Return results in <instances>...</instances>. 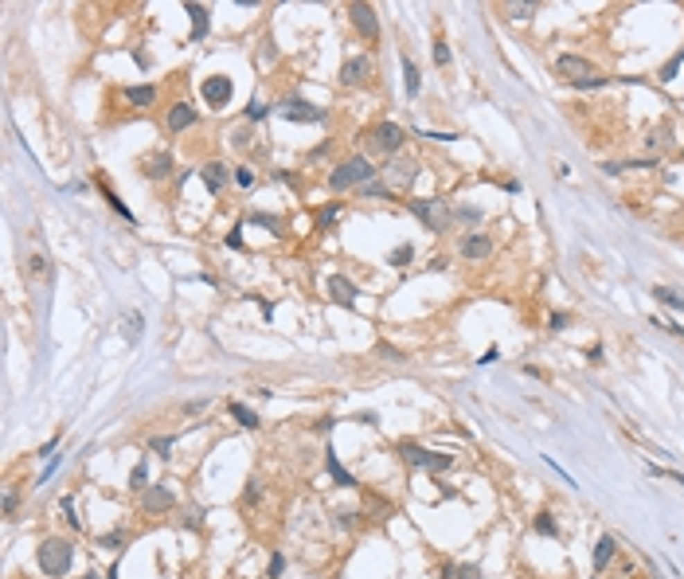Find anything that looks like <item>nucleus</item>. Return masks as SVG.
I'll return each mask as SVG.
<instances>
[{
	"instance_id": "f257e3e1",
	"label": "nucleus",
	"mask_w": 684,
	"mask_h": 579,
	"mask_svg": "<svg viewBox=\"0 0 684 579\" xmlns=\"http://www.w3.org/2000/svg\"><path fill=\"white\" fill-rule=\"evenodd\" d=\"M35 564H40L44 576L63 579L67 571H71V564H75V544H71V540H59V536H47L44 544L35 548Z\"/></svg>"
},
{
	"instance_id": "f03ea898",
	"label": "nucleus",
	"mask_w": 684,
	"mask_h": 579,
	"mask_svg": "<svg viewBox=\"0 0 684 579\" xmlns=\"http://www.w3.org/2000/svg\"><path fill=\"white\" fill-rule=\"evenodd\" d=\"M371 176H376V164H371L368 157H348V161H340L337 168H333L328 188L344 192V188H356V184H371Z\"/></svg>"
},
{
	"instance_id": "7ed1b4c3",
	"label": "nucleus",
	"mask_w": 684,
	"mask_h": 579,
	"mask_svg": "<svg viewBox=\"0 0 684 579\" xmlns=\"http://www.w3.org/2000/svg\"><path fill=\"white\" fill-rule=\"evenodd\" d=\"M407 211H411L419 223H423L426 231H435V235H442L446 227H450V219H454V211H450V204L446 200H407Z\"/></svg>"
},
{
	"instance_id": "20e7f679",
	"label": "nucleus",
	"mask_w": 684,
	"mask_h": 579,
	"mask_svg": "<svg viewBox=\"0 0 684 579\" xmlns=\"http://www.w3.org/2000/svg\"><path fill=\"white\" fill-rule=\"evenodd\" d=\"M399 454H403V462L423 466V470H430V474H446L450 466H454V454H435V450L414 447V442H399Z\"/></svg>"
},
{
	"instance_id": "39448f33",
	"label": "nucleus",
	"mask_w": 684,
	"mask_h": 579,
	"mask_svg": "<svg viewBox=\"0 0 684 579\" xmlns=\"http://www.w3.org/2000/svg\"><path fill=\"white\" fill-rule=\"evenodd\" d=\"M371 141L380 145L383 153L399 157L403 141H407V130H403L399 121H376V126H371Z\"/></svg>"
},
{
	"instance_id": "423d86ee",
	"label": "nucleus",
	"mask_w": 684,
	"mask_h": 579,
	"mask_svg": "<svg viewBox=\"0 0 684 579\" xmlns=\"http://www.w3.org/2000/svg\"><path fill=\"white\" fill-rule=\"evenodd\" d=\"M200 90H204V102L211 110H223L231 102V94H235V83H231L227 75H211V78H204V87Z\"/></svg>"
},
{
	"instance_id": "0eeeda50",
	"label": "nucleus",
	"mask_w": 684,
	"mask_h": 579,
	"mask_svg": "<svg viewBox=\"0 0 684 579\" xmlns=\"http://www.w3.org/2000/svg\"><path fill=\"white\" fill-rule=\"evenodd\" d=\"M414 176H419V164H414L411 157H391V164H387V184H391V192H403V188H411V184H414Z\"/></svg>"
},
{
	"instance_id": "6e6552de",
	"label": "nucleus",
	"mask_w": 684,
	"mask_h": 579,
	"mask_svg": "<svg viewBox=\"0 0 684 579\" xmlns=\"http://www.w3.org/2000/svg\"><path fill=\"white\" fill-rule=\"evenodd\" d=\"M176 505V493L164 485V481H157V485H145L141 490V509L145 513H168Z\"/></svg>"
},
{
	"instance_id": "1a4fd4ad",
	"label": "nucleus",
	"mask_w": 684,
	"mask_h": 579,
	"mask_svg": "<svg viewBox=\"0 0 684 579\" xmlns=\"http://www.w3.org/2000/svg\"><path fill=\"white\" fill-rule=\"evenodd\" d=\"M555 75L571 78V83H586V78H598V75H595V67L586 63V59H579V55H559V59H555Z\"/></svg>"
},
{
	"instance_id": "9d476101",
	"label": "nucleus",
	"mask_w": 684,
	"mask_h": 579,
	"mask_svg": "<svg viewBox=\"0 0 684 579\" xmlns=\"http://www.w3.org/2000/svg\"><path fill=\"white\" fill-rule=\"evenodd\" d=\"M371 71H376L371 55H352V59L340 67V83H344V87H360L364 78H371Z\"/></svg>"
},
{
	"instance_id": "9b49d317",
	"label": "nucleus",
	"mask_w": 684,
	"mask_h": 579,
	"mask_svg": "<svg viewBox=\"0 0 684 579\" xmlns=\"http://www.w3.org/2000/svg\"><path fill=\"white\" fill-rule=\"evenodd\" d=\"M348 16H352L356 32L364 35V40H376V35H380V16H376V8H371V4H352V8H348Z\"/></svg>"
},
{
	"instance_id": "f8f14e48",
	"label": "nucleus",
	"mask_w": 684,
	"mask_h": 579,
	"mask_svg": "<svg viewBox=\"0 0 684 579\" xmlns=\"http://www.w3.org/2000/svg\"><path fill=\"white\" fill-rule=\"evenodd\" d=\"M457 254H462V259H489V254H493V239L481 235V231H469V235H462V243H457Z\"/></svg>"
},
{
	"instance_id": "ddd939ff",
	"label": "nucleus",
	"mask_w": 684,
	"mask_h": 579,
	"mask_svg": "<svg viewBox=\"0 0 684 579\" xmlns=\"http://www.w3.org/2000/svg\"><path fill=\"white\" fill-rule=\"evenodd\" d=\"M195 121H200V110H195L192 102H176V106L168 110V130H173V133L192 130Z\"/></svg>"
},
{
	"instance_id": "4468645a",
	"label": "nucleus",
	"mask_w": 684,
	"mask_h": 579,
	"mask_svg": "<svg viewBox=\"0 0 684 579\" xmlns=\"http://www.w3.org/2000/svg\"><path fill=\"white\" fill-rule=\"evenodd\" d=\"M325 290H328V297H333L337 306H356V282L344 278V274H333Z\"/></svg>"
},
{
	"instance_id": "2eb2a0df",
	"label": "nucleus",
	"mask_w": 684,
	"mask_h": 579,
	"mask_svg": "<svg viewBox=\"0 0 684 579\" xmlns=\"http://www.w3.org/2000/svg\"><path fill=\"white\" fill-rule=\"evenodd\" d=\"M278 114H282V118H290V121H325L328 118L321 106H309V102H286Z\"/></svg>"
},
{
	"instance_id": "dca6fc26",
	"label": "nucleus",
	"mask_w": 684,
	"mask_h": 579,
	"mask_svg": "<svg viewBox=\"0 0 684 579\" xmlns=\"http://www.w3.org/2000/svg\"><path fill=\"white\" fill-rule=\"evenodd\" d=\"M200 180L207 184V192H216V196H219V192L227 188V180H231V176H227V164H223V161H207L204 168H200Z\"/></svg>"
},
{
	"instance_id": "f3484780",
	"label": "nucleus",
	"mask_w": 684,
	"mask_h": 579,
	"mask_svg": "<svg viewBox=\"0 0 684 579\" xmlns=\"http://www.w3.org/2000/svg\"><path fill=\"white\" fill-rule=\"evenodd\" d=\"M168 173H173V157H168V153L145 157V176H149V180H164Z\"/></svg>"
},
{
	"instance_id": "a211bd4d",
	"label": "nucleus",
	"mask_w": 684,
	"mask_h": 579,
	"mask_svg": "<svg viewBox=\"0 0 684 579\" xmlns=\"http://www.w3.org/2000/svg\"><path fill=\"white\" fill-rule=\"evenodd\" d=\"M184 12L192 16V40H204L207 35V8L195 4V0H184Z\"/></svg>"
},
{
	"instance_id": "6ab92c4d",
	"label": "nucleus",
	"mask_w": 684,
	"mask_h": 579,
	"mask_svg": "<svg viewBox=\"0 0 684 579\" xmlns=\"http://www.w3.org/2000/svg\"><path fill=\"white\" fill-rule=\"evenodd\" d=\"M614 552H618V540H614L610 533H602V536H598V544H595V568L602 571L610 560H614Z\"/></svg>"
},
{
	"instance_id": "aec40b11",
	"label": "nucleus",
	"mask_w": 684,
	"mask_h": 579,
	"mask_svg": "<svg viewBox=\"0 0 684 579\" xmlns=\"http://www.w3.org/2000/svg\"><path fill=\"white\" fill-rule=\"evenodd\" d=\"M121 94H125L130 106H152V102H157V87H149V83H141V87H125Z\"/></svg>"
},
{
	"instance_id": "412c9836",
	"label": "nucleus",
	"mask_w": 684,
	"mask_h": 579,
	"mask_svg": "<svg viewBox=\"0 0 684 579\" xmlns=\"http://www.w3.org/2000/svg\"><path fill=\"white\" fill-rule=\"evenodd\" d=\"M653 297H657V302H665L669 309H684V294H681V290H673V286H653Z\"/></svg>"
},
{
	"instance_id": "4be33fe9",
	"label": "nucleus",
	"mask_w": 684,
	"mask_h": 579,
	"mask_svg": "<svg viewBox=\"0 0 684 579\" xmlns=\"http://www.w3.org/2000/svg\"><path fill=\"white\" fill-rule=\"evenodd\" d=\"M227 411L235 415V423H239V426H247V431H254V426H258V415H254V411H250L247 404H231Z\"/></svg>"
},
{
	"instance_id": "5701e85b",
	"label": "nucleus",
	"mask_w": 684,
	"mask_h": 579,
	"mask_svg": "<svg viewBox=\"0 0 684 579\" xmlns=\"http://www.w3.org/2000/svg\"><path fill=\"white\" fill-rule=\"evenodd\" d=\"M411 259H414V247H411V243H403V247H395V251L387 254V266H399V270H403Z\"/></svg>"
},
{
	"instance_id": "b1692460",
	"label": "nucleus",
	"mask_w": 684,
	"mask_h": 579,
	"mask_svg": "<svg viewBox=\"0 0 684 579\" xmlns=\"http://www.w3.org/2000/svg\"><path fill=\"white\" fill-rule=\"evenodd\" d=\"M328 474H333V478H337L340 485H348V490H352V485H356V478H352V474H348L344 466H340V462L333 458V450H328Z\"/></svg>"
},
{
	"instance_id": "393cba45",
	"label": "nucleus",
	"mask_w": 684,
	"mask_h": 579,
	"mask_svg": "<svg viewBox=\"0 0 684 579\" xmlns=\"http://www.w3.org/2000/svg\"><path fill=\"white\" fill-rule=\"evenodd\" d=\"M403 75H407V94L414 98V94H419V87H423V83H419V67H414L411 59H403Z\"/></svg>"
},
{
	"instance_id": "a878e982",
	"label": "nucleus",
	"mask_w": 684,
	"mask_h": 579,
	"mask_svg": "<svg viewBox=\"0 0 684 579\" xmlns=\"http://www.w3.org/2000/svg\"><path fill=\"white\" fill-rule=\"evenodd\" d=\"M446 576H450V579H485V576H481V568H473V564H457V568H446Z\"/></svg>"
},
{
	"instance_id": "bb28decb",
	"label": "nucleus",
	"mask_w": 684,
	"mask_h": 579,
	"mask_svg": "<svg viewBox=\"0 0 684 579\" xmlns=\"http://www.w3.org/2000/svg\"><path fill=\"white\" fill-rule=\"evenodd\" d=\"M98 188H102V196H106V204H109V208H114V211H118L121 219H133V211L125 208V204H121V200L114 196V192H109V184H98Z\"/></svg>"
},
{
	"instance_id": "cd10ccee",
	"label": "nucleus",
	"mask_w": 684,
	"mask_h": 579,
	"mask_svg": "<svg viewBox=\"0 0 684 579\" xmlns=\"http://www.w3.org/2000/svg\"><path fill=\"white\" fill-rule=\"evenodd\" d=\"M340 219V204H328V208H321V216H317V227L325 231V227H333Z\"/></svg>"
},
{
	"instance_id": "c85d7f7f",
	"label": "nucleus",
	"mask_w": 684,
	"mask_h": 579,
	"mask_svg": "<svg viewBox=\"0 0 684 579\" xmlns=\"http://www.w3.org/2000/svg\"><path fill=\"white\" fill-rule=\"evenodd\" d=\"M176 447V435H161V438H152L149 442V450L152 454H161V458H168V450Z\"/></svg>"
},
{
	"instance_id": "c756f323",
	"label": "nucleus",
	"mask_w": 684,
	"mask_h": 579,
	"mask_svg": "<svg viewBox=\"0 0 684 579\" xmlns=\"http://www.w3.org/2000/svg\"><path fill=\"white\" fill-rule=\"evenodd\" d=\"M681 63H684V47L673 55V59H669V63L661 67V78H665V83H673V78H676V71H681Z\"/></svg>"
},
{
	"instance_id": "7c9ffc66",
	"label": "nucleus",
	"mask_w": 684,
	"mask_h": 579,
	"mask_svg": "<svg viewBox=\"0 0 684 579\" xmlns=\"http://www.w3.org/2000/svg\"><path fill=\"white\" fill-rule=\"evenodd\" d=\"M235 184L239 188H254V168H250V164H239V168H235Z\"/></svg>"
},
{
	"instance_id": "2f4dec72",
	"label": "nucleus",
	"mask_w": 684,
	"mask_h": 579,
	"mask_svg": "<svg viewBox=\"0 0 684 579\" xmlns=\"http://www.w3.org/2000/svg\"><path fill=\"white\" fill-rule=\"evenodd\" d=\"M505 12H509L512 20H528V16L536 12V4H505Z\"/></svg>"
},
{
	"instance_id": "473e14b6",
	"label": "nucleus",
	"mask_w": 684,
	"mask_h": 579,
	"mask_svg": "<svg viewBox=\"0 0 684 579\" xmlns=\"http://www.w3.org/2000/svg\"><path fill=\"white\" fill-rule=\"evenodd\" d=\"M536 533H543V536H555L559 528H555V521H552V513H540L536 517Z\"/></svg>"
},
{
	"instance_id": "72a5a7b5",
	"label": "nucleus",
	"mask_w": 684,
	"mask_h": 579,
	"mask_svg": "<svg viewBox=\"0 0 684 579\" xmlns=\"http://www.w3.org/2000/svg\"><path fill=\"white\" fill-rule=\"evenodd\" d=\"M28 270H32L35 278H47V259L44 254H32V259H28Z\"/></svg>"
},
{
	"instance_id": "f704fd0d",
	"label": "nucleus",
	"mask_w": 684,
	"mask_h": 579,
	"mask_svg": "<svg viewBox=\"0 0 684 579\" xmlns=\"http://www.w3.org/2000/svg\"><path fill=\"white\" fill-rule=\"evenodd\" d=\"M454 219H457V223H477V219H481V208H457Z\"/></svg>"
},
{
	"instance_id": "c9c22d12",
	"label": "nucleus",
	"mask_w": 684,
	"mask_h": 579,
	"mask_svg": "<svg viewBox=\"0 0 684 579\" xmlns=\"http://www.w3.org/2000/svg\"><path fill=\"white\" fill-rule=\"evenodd\" d=\"M435 63L450 67V47H446V40H435Z\"/></svg>"
},
{
	"instance_id": "e433bc0d",
	"label": "nucleus",
	"mask_w": 684,
	"mask_h": 579,
	"mask_svg": "<svg viewBox=\"0 0 684 579\" xmlns=\"http://www.w3.org/2000/svg\"><path fill=\"white\" fill-rule=\"evenodd\" d=\"M102 544L106 548H125L130 544V533H109V536H102Z\"/></svg>"
},
{
	"instance_id": "4c0bfd02",
	"label": "nucleus",
	"mask_w": 684,
	"mask_h": 579,
	"mask_svg": "<svg viewBox=\"0 0 684 579\" xmlns=\"http://www.w3.org/2000/svg\"><path fill=\"white\" fill-rule=\"evenodd\" d=\"M364 196H380V200H391L395 192H391L387 184H364Z\"/></svg>"
},
{
	"instance_id": "58836bf2",
	"label": "nucleus",
	"mask_w": 684,
	"mask_h": 579,
	"mask_svg": "<svg viewBox=\"0 0 684 579\" xmlns=\"http://www.w3.org/2000/svg\"><path fill=\"white\" fill-rule=\"evenodd\" d=\"M649 474H653V478H673L676 485H684V474H676V470H661V466H649Z\"/></svg>"
},
{
	"instance_id": "ea45409f",
	"label": "nucleus",
	"mask_w": 684,
	"mask_h": 579,
	"mask_svg": "<svg viewBox=\"0 0 684 579\" xmlns=\"http://www.w3.org/2000/svg\"><path fill=\"white\" fill-rule=\"evenodd\" d=\"M254 223H262V227H270L274 235H278V231H282V219H274V216H262V211H258V216H254Z\"/></svg>"
},
{
	"instance_id": "a19ab883",
	"label": "nucleus",
	"mask_w": 684,
	"mask_h": 579,
	"mask_svg": "<svg viewBox=\"0 0 684 579\" xmlns=\"http://www.w3.org/2000/svg\"><path fill=\"white\" fill-rule=\"evenodd\" d=\"M125 321H130V340H137L141 337V313H130Z\"/></svg>"
},
{
	"instance_id": "79ce46f5",
	"label": "nucleus",
	"mask_w": 684,
	"mask_h": 579,
	"mask_svg": "<svg viewBox=\"0 0 684 579\" xmlns=\"http://www.w3.org/2000/svg\"><path fill=\"white\" fill-rule=\"evenodd\" d=\"M133 490H145V462H137V466H133Z\"/></svg>"
},
{
	"instance_id": "37998d69",
	"label": "nucleus",
	"mask_w": 684,
	"mask_h": 579,
	"mask_svg": "<svg viewBox=\"0 0 684 579\" xmlns=\"http://www.w3.org/2000/svg\"><path fill=\"white\" fill-rule=\"evenodd\" d=\"M247 141H250V126H243V130H235V133H231V145H239V149H243Z\"/></svg>"
},
{
	"instance_id": "c03bdc74",
	"label": "nucleus",
	"mask_w": 684,
	"mask_h": 579,
	"mask_svg": "<svg viewBox=\"0 0 684 579\" xmlns=\"http://www.w3.org/2000/svg\"><path fill=\"white\" fill-rule=\"evenodd\" d=\"M669 133H673V130H669V126H661V130H657V133H649V149H653V145H669V141H665V137H669Z\"/></svg>"
},
{
	"instance_id": "a18cd8bd",
	"label": "nucleus",
	"mask_w": 684,
	"mask_h": 579,
	"mask_svg": "<svg viewBox=\"0 0 684 579\" xmlns=\"http://www.w3.org/2000/svg\"><path fill=\"white\" fill-rule=\"evenodd\" d=\"M247 118H250V121H262V118H266V106H262V102H250Z\"/></svg>"
},
{
	"instance_id": "49530a36",
	"label": "nucleus",
	"mask_w": 684,
	"mask_h": 579,
	"mask_svg": "<svg viewBox=\"0 0 684 579\" xmlns=\"http://www.w3.org/2000/svg\"><path fill=\"white\" fill-rule=\"evenodd\" d=\"M282 571H286V560H282V556H274V560H270V571H266V576H270V579H278Z\"/></svg>"
},
{
	"instance_id": "de8ad7c7",
	"label": "nucleus",
	"mask_w": 684,
	"mask_h": 579,
	"mask_svg": "<svg viewBox=\"0 0 684 579\" xmlns=\"http://www.w3.org/2000/svg\"><path fill=\"white\" fill-rule=\"evenodd\" d=\"M227 247H231V251H243V231H231V235H227Z\"/></svg>"
},
{
	"instance_id": "09e8293b",
	"label": "nucleus",
	"mask_w": 684,
	"mask_h": 579,
	"mask_svg": "<svg viewBox=\"0 0 684 579\" xmlns=\"http://www.w3.org/2000/svg\"><path fill=\"white\" fill-rule=\"evenodd\" d=\"M567 321H571V317H567V313H555L552 321H547V325H552L555 333H559V329H567Z\"/></svg>"
},
{
	"instance_id": "8fccbe9b",
	"label": "nucleus",
	"mask_w": 684,
	"mask_h": 579,
	"mask_svg": "<svg viewBox=\"0 0 684 579\" xmlns=\"http://www.w3.org/2000/svg\"><path fill=\"white\" fill-rule=\"evenodd\" d=\"M4 513H8V517H12V513H16V493H12V490H8V493H4Z\"/></svg>"
},
{
	"instance_id": "3c124183",
	"label": "nucleus",
	"mask_w": 684,
	"mask_h": 579,
	"mask_svg": "<svg viewBox=\"0 0 684 579\" xmlns=\"http://www.w3.org/2000/svg\"><path fill=\"white\" fill-rule=\"evenodd\" d=\"M118 571H121V564L114 560V564H109V576H106V579H118Z\"/></svg>"
},
{
	"instance_id": "603ef678",
	"label": "nucleus",
	"mask_w": 684,
	"mask_h": 579,
	"mask_svg": "<svg viewBox=\"0 0 684 579\" xmlns=\"http://www.w3.org/2000/svg\"><path fill=\"white\" fill-rule=\"evenodd\" d=\"M82 579H98V576H82Z\"/></svg>"
}]
</instances>
